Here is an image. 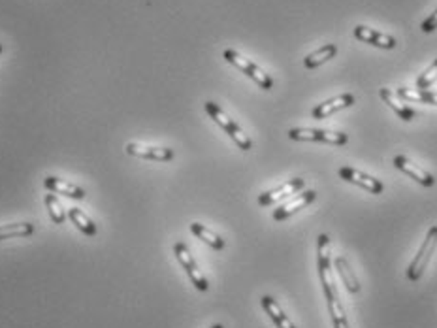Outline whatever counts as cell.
Here are the masks:
<instances>
[{
    "mask_svg": "<svg viewBox=\"0 0 437 328\" xmlns=\"http://www.w3.org/2000/svg\"><path fill=\"white\" fill-rule=\"evenodd\" d=\"M260 304H262L264 312L270 315V319L273 320V325L277 328H296L292 325V320L288 319V315H285V312L281 310V305L273 300L271 297H262L260 300Z\"/></svg>",
    "mask_w": 437,
    "mask_h": 328,
    "instance_id": "obj_15",
    "label": "cell"
},
{
    "mask_svg": "<svg viewBox=\"0 0 437 328\" xmlns=\"http://www.w3.org/2000/svg\"><path fill=\"white\" fill-rule=\"evenodd\" d=\"M45 207H47V212H49V215H51L53 223L62 225V223L66 221L64 210H62V206H60V202L57 200L55 194H45Z\"/></svg>",
    "mask_w": 437,
    "mask_h": 328,
    "instance_id": "obj_24",
    "label": "cell"
},
{
    "mask_svg": "<svg viewBox=\"0 0 437 328\" xmlns=\"http://www.w3.org/2000/svg\"><path fill=\"white\" fill-rule=\"evenodd\" d=\"M334 264H336V272H338L339 277H341L345 289L349 290V292H358V290H360V281H358V277H356L353 270H351L349 260H347L345 257H336Z\"/></svg>",
    "mask_w": 437,
    "mask_h": 328,
    "instance_id": "obj_16",
    "label": "cell"
},
{
    "mask_svg": "<svg viewBox=\"0 0 437 328\" xmlns=\"http://www.w3.org/2000/svg\"><path fill=\"white\" fill-rule=\"evenodd\" d=\"M203 108H205V112L210 114L211 119L217 123L218 127L225 130L228 136L232 138L234 142H236V145H238L240 149H243V151H249V149L253 147L251 138H249L247 134H245V132H243V130H241L240 127H238V125H236V123H234L232 119H230V117H228V115H226L225 112H223V110L217 106V104H215V102H205V104H203Z\"/></svg>",
    "mask_w": 437,
    "mask_h": 328,
    "instance_id": "obj_2",
    "label": "cell"
},
{
    "mask_svg": "<svg viewBox=\"0 0 437 328\" xmlns=\"http://www.w3.org/2000/svg\"><path fill=\"white\" fill-rule=\"evenodd\" d=\"M125 151L132 157H140V159L147 160H158V162H168L175 157V153L170 147H147V145L140 144H127Z\"/></svg>",
    "mask_w": 437,
    "mask_h": 328,
    "instance_id": "obj_11",
    "label": "cell"
},
{
    "mask_svg": "<svg viewBox=\"0 0 437 328\" xmlns=\"http://www.w3.org/2000/svg\"><path fill=\"white\" fill-rule=\"evenodd\" d=\"M379 94H381V99H383V102L386 104V106L390 108V110H394L396 114H398L399 119H403V121H413L414 119V112L411 110L409 106H405V104H401V102H398V99L394 97V92L390 91V89H386V87H383L381 91H379Z\"/></svg>",
    "mask_w": 437,
    "mask_h": 328,
    "instance_id": "obj_17",
    "label": "cell"
},
{
    "mask_svg": "<svg viewBox=\"0 0 437 328\" xmlns=\"http://www.w3.org/2000/svg\"><path fill=\"white\" fill-rule=\"evenodd\" d=\"M68 217L72 219L77 229L82 230L83 234H87V236H95L97 234V225L90 221L87 215L83 214L79 207H72V210H68Z\"/></svg>",
    "mask_w": 437,
    "mask_h": 328,
    "instance_id": "obj_21",
    "label": "cell"
},
{
    "mask_svg": "<svg viewBox=\"0 0 437 328\" xmlns=\"http://www.w3.org/2000/svg\"><path fill=\"white\" fill-rule=\"evenodd\" d=\"M354 36L364 42V44H371V46L381 47V49H394L396 47V40L384 34V32H377L369 27H364V25H358L354 29Z\"/></svg>",
    "mask_w": 437,
    "mask_h": 328,
    "instance_id": "obj_13",
    "label": "cell"
},
{
    "mask_svg": "<svg viewBox=\"0 0 437 328\" xmlns=\"http://www.w3.org/2000/svg\"><path fill=\"white\" fill-rule=\"evenodd\" d=\"M190 232H192L198 240H202L203 244L213 247V249H217V251L225 249V240L221 236H217L215 232H211L210 229H205L200 223H192V225H190Z\"/></svg>",
    "mask_w": 437,
    "mask_h": 328,
    "instance_id": "obj_19",
    "label": "cell"
},
{
    "mask_svg": "<svg viewBox=\"0 0 437 328\" xmlns=\"http://www.w3.org/2000/svg\"><path fill=\"white\" fill-rule=\"evenodd\" d=\"M436 247H437V225H434V227L428 230L426 238H424V242H422L419 253L414 255V259L411 260V264H409V268H407L405 275L409 281L414 283L421 279L422 274H424V270H426V266H428L429 257H432L434 251H436Z\"/></svg>",
    "mask_w": 437,
    "mask_h": 328,
    "instance_id": "obj_3",
    "label": "cell"
},
{
    "mask_svg": "<svg viewBox=\"0 0 437 328\" xmlns=\"http://www.w3.org/2000/svg\"><path fill=\"white\" fill-rule=\"evenodd\" d=\"M354 104V97L353 94H349V92H343V94H339L336 99L332 100H326L323 104H319V106L313 108V119H326V117H330V115L338 114L341 110H345V108L353 106Z\"/></svg>",
    "mask_w": 437,
    "mask_h": 328,
    "instance_id": "obj_12",
    "label": "cell"
},
{
    "mask_svg": "<svg viewBox=\"0 0 437 328\" xmlns=\"http://www.w3.org/2000/svg\"><path fill=\"white\" fill-rule=\"evenodd\" d=\"M211 328H225L223 325H215V327H211Z\"/></svg>",
    "mask_w": 437,
    "mask_h": 328,
    "instance_id": "obj_27",
    "label": "cell"
},
{
    "mask_svg": "<svg viewBox=\"0 0 437 328\" xmlns=\"http://www.w3.org/2000/svg\"><path fill=\"white\" fill-rule=\"evenodd\" d=\"M173 253H175V257H177V260H179V264L183 266V270L187 272V275L190 277V281H192V285H195L196 289L202 290V292L203 290L210 289V283H208V279H205V275L200 272V268H198V264H196L195 259H192V255H190V251H188L187 245L177 242V244L173 245Z\"/></svg>",
    "mask_w": 437,
    "mask_h": 328,
    "instance_id": "obj_6",
    "label": "cell"
},
{
    "mask_svg": "<svg viewBox=\"0 0 437 328\" xmlns=\"http://www.w3.org/2000/svg\"><path fill=\"white\" fill-rule=\"evenodd\" d=\"M44 187L47 189V191L57 192V194H64V197H68V199H74V200L85 199V191H83L82 187L66 184V181H62V179H59V177H53V176L45 177Z\"/></svg>",
    "mask_w": 437,
    "mask_h": 328,
    "instance_id": "obj_14",
    "label": "cell"
},
{
    "mask_svg": "<svg viewBox=\"0 0 437 328\" xmlns=\"http://www.w3.org/2000/svg\"><path fill=\"white\" fill-rule=\"evenodd\" d=\"M34 232V227L30 223H15V225H4L0 227V242L10 240V238L30 236Z\"/></svg>",
    "mask_w": 437,
    "mask_h": 328,
    "instance_id": "obj_22",
    "label": "cell"
},
{
    "mask_svg": "<svg viewBox=\"0 0 437 328\" xmlns=\"http://www.w3.org/2000/svg\"><path fill=\"white\" fill-rule=\"evenodd\" d=\"M303 187H305V179H301V177L288 179V181L279 185L275 189L262 192V194L258 197V204H260V206H271V204H275V202L286 199V197H290V194H296V192L303 191Z\"/></svg>",
    "mask_w": 437,
    "mask_h": 328,
    "instance_id": "obj_7",
    "label": "cell"
},
{
    "mask_svg": "<svg viewBox=\"0 0 437 328\" xmlns=\"http://www.w3.org/2000/svg\"><path fill=\"white\" fill-rule=\"evenodd\" d=\"M316 200V192L313 189H309V191H301L296 199H292L290 202H286L285 206L277 207L275 212H273V221H285L288 217H292L294 214H298L300 210L303 207H308L311 202H315Z\"/></svg>",
    "mask_w": 437,
    "mask_h": 328,
    "instance_id": "obj_9",
    "label": "cell"
},
{
    "mask_svg": "<svg viewBox=\"0 0 437 328\" xmlns=\"http://www.w3.org/2000/svg\"><path fill=\"white\" fill-rule=\"evenodd\" d=\"M316 268H319V279L323 285L326 300L338 298L334 275H332V257H330V238L328 234H321L316 238Z\"/></svg>",
    "mask_w": 437,
    "mask_h": 328,
    "instance_id": "obj_1",
    "label": "cell"
},
{
    "mask_svg": "<svg viewBox=\"0 0 437 328\" xmlns=\"http://www.w3.org/2000/svg\"><path fill=\"white\" fill-rule=\"evenodd\" d=\"M421 29H422V32H426V34H428V32L436 31L437 29V10L428 17V19H424V21H422Z\"/></svg>",
    "mask_w": 437,
    "mask_h": 328,
    "instance_id": "obj_26",
    "label": "cell"
},
{
    "mask_svg": "<svg viewBox=\"0 0 437 328\" xmlns=\"http://www.w3.org/2000/svg\"><path fill=\"white\" fill-rule=\"evenodd\" d=\"M288 138L296 142H323L332 145H345L349 142V136L343 132H330V130L319 129H290Z\"/></svg>",
    "mask_w": 437,
    "mask_h": 328,
    "instance_id": "obj_5",
    "label": "cell"
},
{
    "mask_svg": "<svg viewBox=\"0 0 437 328\" xmlns=\"http://www.w3.org/2000/svg\"><path fill=\"white\" fill-rule=\"evenodd\" d=\"M399 99L409 100V102H424V104H434L437 106V92L428 89H416V91H407L405 87H399L396 91Z\"/></svg>",
    "mask_w": 437,
    "mask_h": 328,
    "instance_id": "obj_20",
    "label": "cell"
},
{
    "mask_svg": "<svg viewBox=\"0 0 437 328\" xmlns=\"http://www.w3.org/2000/svg\"><path fill=\"white\" fill-rule=\"evenodd\" d=\"M392 162H394L396 168L401 170L403 174H407L411 179H414L416 184H421L422 187H432V185H436V177L432 176V174H428V172H424L422 168H419L416 164H413V162L407 159V157H403V155H396V157L392 159Z\"/></svg>",
    "mask_w": 437,
    "mask_h": 328,
    "instance_id": "obj_10",
    "label": "cell"
},
{
    "mask_svg": "<svg viewBox=\"0 0 437 328\" xmlns=\"http://www.w3.org/2000/svg\"><path fill=\"white\" fill-rule=\"evenodd\" d=\"M338 174L341 179H345L349 184L358 185V187L366 189V191L371 192V194H381L384 189L383 184H381L379 179L368 176V174H362V172H358L356 168H351V166H341V168L338 170Z\"/></svg>",
    "mask_w": 437,
    "mask_h": 328,
    "instance_id": "obj_8",
    "label": "cell"
},
{
    "mask_svg": "<svg viewBox=\"0 0 437 328\" xmlns=\"http://www.w3.org/2000/svg\"><path fill=\"white\" fill-rule=\"evenodd\" d=\"M223 57H225L226 61L230 62V64H234L236 68H240L243 74H247L255 84H258L260 89H264V91H270L271 87H273V79H271V77L268 76L262 68H258V66L253 64L249 59L241 57L238 51H234V49H226L225 53H223Z\"/></svg>",
    "mask_w": 437,
    "mask_h": 328,
    "instance_id": "obj_4",
    "label": "cell"
},
{
    "mask_svg": "<svg viewBox=\"0 0 437 328\" xmlns=\"http://www.w3.org/2000/svg\"><path fill=\"white\" fill-rule=\"evenodd\" d=\"M436 79H437V59L429 64L428 68L424 70V74L419 76V79H416V87H419V89H429Z\"/></svg>",
    "mask_w": 437,
    "mask_h": 328,
    "instance_id": "obj_25",
    "label": "cell"
},
{
    "mask_svg": "<svg viewBox=\"0 0 437 328\" xmlns=\"http://www.w3.org/2000/svg\"><path fill=\"white\" fill-rule=\"evenodd\" d=\"M0 53H2V44H0Z\"/></svg>",
    "mask_w": 437,
    "mask_h": 328,
    "instance_id": "obj_28",
    "label": "cell"
},
{
    "mask_svg": "<svg viewBox=\"0 0 437 328\" xmlns=\"http://www.w3.org/2000/svg\"><path fill=\"white\" fill-rule=\"evenodd\" d=\"M336 53H338L336 44H326V46H323L321 49L309 53L308 57L303 59V66H305V68H316V66H321V64H324L326 61L334 59V55Z\"/></svg>",
    "mask_w": 437,
    "mask_h": 328,
    "instance_id": "obj_18",
    "label": "cell"
},
{
    "mask_svg": "<svg viewBox=\"0 0 437 328\" xmlns=\"http://www.w3.org/2000/svg\"><path fill=\"white\" fill-rule=\"evenodd\" d=\"M326 302H328V310H330L334 328H349V320H347L343 305L339 304L338 298H332V300H326Z\"/></svg>",
    "mask_w": 437,
    "mask_h": 328,
    "instance_id": "obj_23",
    "label": "cell"
}]
</instances>
